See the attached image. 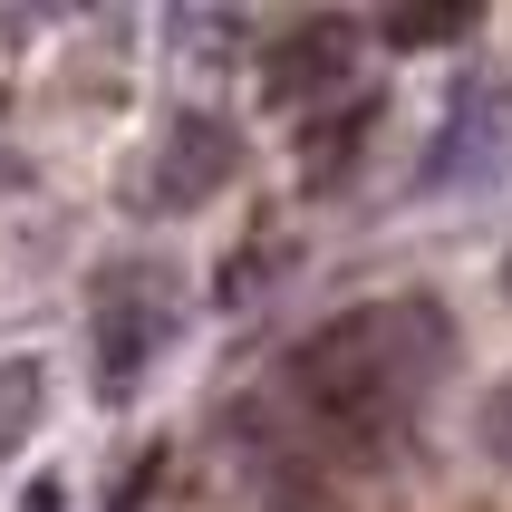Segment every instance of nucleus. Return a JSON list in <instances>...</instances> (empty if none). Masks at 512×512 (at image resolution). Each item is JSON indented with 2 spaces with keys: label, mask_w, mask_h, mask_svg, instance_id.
<instances>
[{
  "label": "nucleus",
  "mask_w": 512,
  "mask_h": 512,
  "mask_svg": "<svg viewBox=\"0 0 512 512\" xmlns=\"http://www.w3.org/2000/svg\"><path fill=\"white\" fill-rule=\"evenodd\" d=\"M484 445H493V455L512 464V377H503V387L484 397Z\"/></svg>",
  "instance_id": "nucleus-9"
},
{
  "label": "nucleus",
  "mask_w": 512,
  "mask_h": 512,
  "mask_svg": "<svg viewBox=\"0 0 512 512\" xmlns=\"http://www.w3.org/2000/svg\"><path fill=\"white\" fill-rule=\"evenodd\" d=\"M348 78V29L339 20H310V29H290L281 49H271V97L281 107H300V97H319V87H339Z\"/></svg>",
  "instance_id": "nucleus-5"
},
{
  "label": "nucleus",
  "mask_w": 512,
  "mask_h": 512,
  "mask_svg": "<svg viewBox=\"0 0 512 512\" xmlns=\"http://www.w3.org/2000/svg\"><path fill=\"white\" fill-rule=\"evenodd\" d=\"M377 29H387V49H445L474 29V10H387Z\"/></svg>",
  "instance_id": "nucleus-8"
},
{
  "label": "nucleus",
  "mask_w": 512,
  "mask_h": 512,
  "mask_svg": "<svg viewBox=\"0 0 512 512\" xmlns=\"http://www.w3.org/2000/svg\"><path fill=\"white\" fill-rule=\"evenodd\" d=\"M445 358H455L445 310L426 290H406V300H368V310L319 319L310 339L281 358V397L310 416V435L358 445V455H387V445L416 435Z\"/></svg>",
  "instance_id": "nucleus-1"
},
{
  "label": "nucleus",
  "mask_w": 512,
  "mask_h": 512,
  "mask_svg": "<svg viewBox=\"0 0 512 512\" xmlns=\"http://www.w3.org/2000/svg\"><path fill=\"white\" fill-rule=\"evenodd\" d=\"M232 165H242V145H232L223 116H174L155 165H145V203L155 213H194V203H213L232 184Z\"/></svg>",
  "instance_id": "nucleus-3"
},
{
  "label": "nucleus",
  "mask_w": 512,
  "mask_h": 512,
  "mask_svg": "<svg viewBox=\"0 0 512 512\" xmlns=\"http://www.w3.org/2000/svg\"><path fill=\"white\" fill-rule=\"evenodd\" d=\"M39 435V358H0V455Z\"/></svg>",
  "instance_id": "nucleus-6"
},
{
  "label": "nucleus",
  "mask_w": 512,
  "mask_h": 512,
  "mask_svg": "<svg viewBox=\"0 0 512 512\" xmlns=\"http://www.w3.org/2000/svg\"><path fill=\"white\" fill-rule=\"evenodd\" d=\"M174 310L155 300L145 271H107L97 281V319H87V358H97V387L107 397H136L145 368H155V348H165Z\"/></svg>",
  "instance_id": "nucleus-2"
},
{
  "label": "nucleus",
  "mask_w": 512,
  "mask_h": 512,
  "mask_svg": "<svg viewBox=\"0 0 512 512\" xmlns=\"http://www.w3.org/2000/svg\"><path fill=\"white\" fill-rule=\"evenodd\" d=\"M232 426H242V474H252L261 493L281 512H329V455H310V445H290L281 426H271V406H232Z\"/></svg>",
  "instance_id": "nucleus-4"
},
{
  "label": "nucleus",
  "mask_w": 512,
  "mask_h": 512,
  "mask_svg": "<svg viewBox=\"0 0 512 512\" xmlns=\"http://www.w3.org/2000/svg\"><path fill=\"white\" fill-rule=\"evenodd\" d=\"M503 300H512V261H503Z\"/></svg>",
  "instance_id": "nucleus-10"
},
{
  "label": "nucleus",
  "mask_w": 512,
  "mask_h": 512,
  "mask_svg": "<svg viewBox=\"0 0 512 512\" xmlns=\"http://www.w3.org/2000/svg\"><path fill=\"white\" fill-rule=\"evenodd\" d=\"M368 97H348L339 107V126H310V155H300V174H310V184H329V174H348V155H358V136H368Z\"/></svg>",
  "instance_id": "nucleus-7"
}]
</instances>
